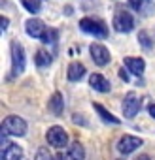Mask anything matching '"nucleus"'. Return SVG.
<instances>
[{"label":"nucleus","mask_w":155,"mask_h":160,"mask_svg":"<svg viewBox=\"0 0 155 160\" xmlns=\"http://www.w3.org/2000/svg\"><path fill=\"white\" fill-rule=\"evenodd\" d=\"M27 130H29V124H27V121L23 117H19V115H8V117H4L2 126H0L2 141H8L10 136L23 138V136H27Z\"/></svg>","instance_id":"obj_1"},{"label":"nucleus","mask_w":155,"mask_h":160,"mask_svg":"<svg viewBox=\"0 0 155 160\" xmlns=\"http://www.w3.org/2000/svg\"><path fill=\"white\" fill-rule=\"evenodd\" d=\"M80 30L85 32L87 36H93L97 40H104L108 38V27L102 19L97 17H83L80 19Z\"/></svg>","instance_id":"obj_2"},{"label":"nucleus","mask_w":155,"mask_h":160,"mask_svg":"<svg viewBox=\"0 0 155 160\" xmlns=\"http://www.w3.org/2000/svg\"><path fill=\"white\" fill-rule=\"evenodd\" d=\"M45 141H47L49 147H53V149H57V151L66 149V147L72 143L70 138H68V132H66L62 126H59V124H53V126L47 128V132H45Z\"/></svg>","instance_id":"obj_3"},{"label":"nucleus","mask_w":155,"mask_h":160,"mask_svg":"<svg viewBox=\"0 0 155 160\" xmlns=\"http://www.w3.org/2000/svg\"><path fill=\"white\" fill-rule=\"evenodd\" d=\"M10 47H12V51H10L12 53V73H10V77H17L27 68V55H25L23 45L17 40H13L10 43Z\"/></svg>","instance_id":"obj_4"},{"label":"nucleus","mask_w":155,"mask_h":160,"mask_svg":"<svg viewBox=\"0 0 155 160\" xmlns=\"http://www.w3.org/2000/svg\"><path fill=\"white\" fill-rule=\"evenodd\" d=\"M144 145V139L138 138V136H132V134H125L117 139L115 143V149L121 156H127V154H132L134 151H138L140 147Z\"/></svg>","instance_id":"obj_5"},{"label":"nucleus","mask_w":155,"mask_h":160,"mask_svg":"<svg viewBox=\"0 0 155 160\" xmlns=\"http://www.w3.org/2000/svg\"><path fill=\"white\" fill-rule=\"evenodd\" d=\"M142 109V96H138L136 92H127L121 104V111L125 119H134Z\"/></svg>","instance_id":"obj_6"},{"label":"nucleus","mask_w":155,"mask_h":160,"mask_svg":"<svg viewBox=\"0 0 155 160\" xmlns=\"http://www.w3.org/2000/svg\"><path fill=\"white\" fill-rule=\"evenodd\" d=\"M112 23H114V28L117 32H121V34H127V32H131L134 28V17L125 10H117Z\"/></svg>","instance_id":"obj_7"},{"label":"nucleus","mask_w":155,"mask_h":160,"mask_svg":"<svg viewBox=\"0 0 155 160\" xmlns=\"http://www.w3.org/2000/svg\"><path fill=\"white\" fill-rule=\"evenodd\" d=\"M89 55H91V58L97 66H108L110 60H112V55H110L108 47L102 45V43H97V42L89 45Z\"/></svg>","instance_id":"obj_8"},{"label":"nucleus","mask_w":155,"mask_h":160,"mask_svg":"<svg viewBox=\"0 0 155 160\" xmlns=\"http://www.w3.org/2000/svg\"><path fill=\"white\" fill-rule=\"evenodd\" d=\"M0 160H25L23 158V147L13 141H2Z\"/></svg>","instance_id":"obj_9"},{"label":"nucleus","mask_w":155,"mask_h":160,"mask_svg":"<svg viewBox=\"0 0 155 160\" xmlns=\"http://www.w3.org/2000/svg\"><path fill=\"white\" fill-rule=\"evenodd\" d=\"M25 30H27V34L30 36V38H36V40H42L44 38V34H45V30H47V27L44 25V21H40V19H29L27 23H25Z\"/></svg>","instance_id":"obj_10"},{"label":"nucleus","mask_w":155,"mask_h":160,"mask_svg":"<svg viewBox=\"0 0 155 160\" xmlns=\"http://www.w3.org/2000/svg\"><path fill=\"white\" fill-rule=\"evenodd\" d=\"M89 87H91L93 91H97V92H102V94L112 91L110 81H108L102 73H91V75H89Z\"/></svg>","instance_id":"obj_11"},{"label":"nucleus","mask_w":155,"mask_h":160,"mask_svg":"<svg viewBox=\"0 0 155 160\" xmlns=\"http://www.w3.org/2000/svg\"><path fill=\"white\" fill-rule=\"evenodd\" d=\"M123 66H125L132 75H138V77L146 72V62H144V58H140V57H125Z\"/></svg>","instance_id":"obj_12"},{"label":"nucleus","mask_w":155,"mask_h":160,"mask_svg":"<svg viewBox=\"0 0 155 160\" xmlns=\"http://www.w3.org/2000/svg\"><path fill=\"white\" fill-rule=\"evenodd\" d=\"M47 109H49V113H51V115H55V117H61V115L64 113V98H62V94H61L59 91H57V92H53V94L49 96Z\"/></svg>","instance_id":"obj_13"},{"label":"nucleus","mask_w":155,"mask_h":160,"mask_svg":"<svg viewBox=\"0 0 155 160\" xmlns=\"http://www.w3.org/2000/svg\"><path fill=\"white\" fill-rule=\"evenodd\" d=\"M93 109H95V113L100 117V121L104 122V124H112V126H117L121 121L112 113V111H108L102 104H99V102H93Z\"/></svg>","instance_id":"obj_14"},{"label":"nucleus","mask_w":155,"mask_h":160,"mask_svg":"<svg viewBox=\"0 0 155 160\" xmlns=\"http://www.w3.org/2000/svg\"><path fill=\"white\" fill-rule=\"evenodd\" d=\"M64 160H85V147L80 141H72L64 151Z\"/></svg>","instance_id":"obj_15"},{"label":"nucleus","mask_w":155,"mask_h":160,"mask_svg":"<svg viewBox=\"0 0 155 160\" xmlns=\"http://www.w3.org/2000/svg\"><path fill=\"white\" fill-rule=\"evenodd\" d=\"M87 73L85 66L82 62H70L68 64V70H66V77L70 83H78L80 79H83V75Z\"/></svg>","instance_id":"obj_16"},{"label":"nucleus","mask_w":155,"mask_h":160,"mask_svg":"<svg viewBox=\"0 0 155 160\" xmlns=\"http://www.w3.org/2000/svg\"><path fill=\"white\" fill-rule=\"evenodd\" d=\"M129 4L140 15H151L155 12V4L151 2V0H129Z\"/></svg>","instance_id":"obj_17"},{"label":"nucleus","mask_w":155,"mask_h":160,"mask_svg":"<svg viewBox=\"0 0 155 160\" xmlns=\"http://www.w3.org/2000/svg\"><path fill=\"white\" fill-rule=\"evenodd\" d=\"M34 62H36L38 68H49L53 64V55L47 49H38L36 55H34Z\"/></svg>","instance_id":"obj_18"},{"label":"nucleus","mask_w":155,"mask_h":160,"mask_svg":"<svg viewBox=\"0 0 155 160\" xmlns=\"http://www.w3.org/2000/svg\"><path fill=\"white\" fill-rule=\"evenodd\" d=\"M138 43L144 51H151L153 49V38L147 34V30H140L138 32Z\"/></svg>","instance_id":"obj_19"},{"label":"nucleus","mask_w":155,"mask_h":160,"mask_svg":"<svg viewBox=\"0 0 155 160\" xmlns=\"http://www.w3.org/2000/svg\"><path fill=\"white\" fill-rule=\"evenodd\" d=\"M42 42L45 45H55L57 43V30L55 28H47L45 34H44V38H42Z\"/></svg>","instance_id":"obj_20"},{"label":"nucleus","mask_w":155,"mask_h":160,"mask_svg":"<svg viewBox=\"0 0 155 160\" xmlns=\"http://www.w3.org/2000/svg\"><path fill=\"white\" fill-rule=\"evenodd\" d=\"M23 6H25L27 12H30V13H34V15H36V13L40 12V8H42V6H40V0H23Z\"/></svg>","instance_id":"obj_21"},{"label":"nucleus","mask_w":155,"mask_h":160,"mask_svg":"<svg viewBox=\"0 0 155 160\" xmlns=\"http://www.w3.org/2000/svg\"><path fill=\"white\" fill-rule=\"evenodd\" d=\"M34 160H53V152H49L47 147H40L34 154Z\"/></svg>","instance_id":"obj_22"},{"label":"nucleus","mask_w":155,"mask_h":160,"mask_svg":"<svg viewBox=\"0 0 155 160\" xmlns=\"http://www.w3.org/2000/svg\"><path fill=\"white\" fill-rule=\"evenodd\" d=\"M129 73H131V72L123 66V68L119 70V77H121V81H125V83H129V81H131V75H129Z\"/></svg>","instance_id":"obj_23"},{"label":"nucleus","mask_w":155,"mask_h":160,"mask_svg":"<svg viewBox=\"0 0 155 160\" xmlns=\"http://www.w3.org/2000/svg\"><path fill=\"white\" fill-rule=\"evenodd\" d=\"M8 25H10V21H8V17H4V15H2V17H0V30H2V32H4V30L8 28Z\"/></svg>","instance_id":"obj_24"},{"label":"nucleus","mask_w":155,"mask_h":160,"mask_svg":"<svg viewBox=\"0 0 155 160\" xmlns=\"http://www.w3.org/2000/svg\"><path fill=\"white\" fill-rule=\"evenodd\" d=\"M147 113H149L151 119H155V104H149L147 106Z\"/></svg>","instance_id":"obj_25"},{"label":"nucleus","mask_w":155,"mask_h":160,"mask_svg":"<svg viewBox=\"0 0 155 160\" xmlns=\"http://www.w3.org/2000/svg\"><path fill=\"white\" fill-rule=\"evenodd\" d=\"M74 122H82V124H85V117H83V115H74Z\"/></svg>","instance_id":"obj_26"},{"label":"nucleus","mask_w":155,"mask_h":160,"mask_svg":"<svg viewBox=\"0 0 155 160\" xmlns=\"http://www.w3.org/2000/svg\"><path fill=\"white\" fill-rule=\"evenodd\" d=\"M53 160H64V152H55L53 154Z\"/></svg>","instance_id":"obj_27"},{"label":"nucleus","mask_w":155,"mask_h":160,"mask_svg":"<svg viewBox=\"0 0 155 160\" xmlns=\"http://www.w3.org/2000/svg\"><path fill=\"white\" fill-rule=\"evenodd\" d=\"M136 160H151L147 154H140V156H136Z\"/></svg>","instance_id":"obj_28"},{"label":"nucleus","mask_w":155,"mask_h":160,"mask_svg":"<svg viewBox=\"0 0 155 160\" xmlns=\"http://www.w3.org/2000/svg\"><path fill=\"white\" fill-rule=\"evenodd\" d=\"M117 160H125V158H117Z\"/></svg>","instance_id":"obj_29"}]
</instances>
